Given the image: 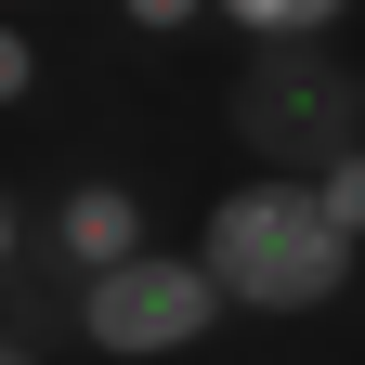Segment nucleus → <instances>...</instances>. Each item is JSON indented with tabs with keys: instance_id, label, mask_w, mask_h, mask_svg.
Instances as JSON below:
<instances>
[{
	"instance_id": "nucleus-1",
	"label": "nucleus",
	"mask_w": 365,
	"mask_h": 365,
	"mask_svg": "<svg viewBox=\"0 0 365 365\" xmlns=\"http://www.w3.org/2000/svg\"><path fill=\"white\" fill-rule=\"evenodd\" d=\"M196 261L222 274L235 313H261V327H313V313H339L352 274H365V248L327 222V196H313V170H235L196 209Z\"/></svg>"
},
{
	"instance_id": "nucleus-2",
	"label": "nucleus",
	"mask_w": 365,
	"mask_h": 365,
	"mask_svg": "<svg viewBox=\"0 0 365 365\" xmlns=\"http://www.w3.org/2000/svg\"><path fill=\"white\" fill-rule=\"evenodd\" d=\"M222 130L248 144V170H327L365 144V66L327 39H248V66L222 78Z\"/></svg>"
},
{
	"instance_id": "nucleus-3",
	"label": "nucleus",
	"mask_w": 365,
	"mask_h": 365,
	"mask_svg": "<svg viewBox=\"0 0 365 365\" xmlns=\"http://www.w3.org/2000/svg\"><path fill=\"white\" fill-rule=\"evenodd\" d=\"M222 274L196 261V248H130V261H105V274H78V339L105 352V365H170V352H209L222 339Z\"/></svg>"
},
{
	"instance_id": "nucleus-4",
	"label": "nucleus",
	"mask_w": 365,
	"mask_h": 365,
	"mask_svg": "<svg viewBox=\"0 0 365 365\" xmlns=\"http://www.w3.org/2000/svg\"><path fill=\"white\" fill-rule=\"evenodd\" d=\"M157 222H144V182H118V170H78L66 196H53V248H66V274H105V261H130Z\"/></svg>"
},
{
	"instance_id": "nucleus-5",
	"label": "nucleus",
	"mask_w": 365,
	"mask_h": 365,
	"mask_svg": "<svg viewBox=\"0 0 365 365\" xmlns=\"http://www.w3.org/2000/svg\"><path fill=\"white\" fill-rule=\"evenodd\" d=\"M235 39H327V26H352L365 0H209Z\"/></svg>"
},
{
	"instance_id": "nucleus-6",
	"label": "nucleus",
	"mask_w": 365,
	"mask_h": 365,
	"mask_svg": "<svg viewBox=\"0 0 365 365\" xmlns=\"http://www.w3.org/2000/svg\"><path fill=\"white\" fill-rule=\"evenodd\" d=\"M313 196H327V222H339V235L365 248V144H339L327 170H313Z\"/></svg>"
},
{
	"instance_id": "nucleus-7",
	"label": "nucleus",
	"mask_w": 365,
	"mask_h": 365,
	"mask_svg": "<svg viewBox=\"0 0 365 365\" xmlns=\"http://www.w3.org/2000/svg\"><path fill=\"white\" fill-rule=\"evenodd\" d=\"M14 105H39V39H26V14H0V118Z\"/></svg>"
},
{
	"instance_id": "nucleus-8",
	"label": "nucleus",
	"mask_w": 365,
	"mask_h": 365,
	"mask_svg": "<svg viewBox=\"0 0 365 365\" xmlns=\"http://www.w3.org/2000/svg\"><path fill=\"white\" fill-rule=\"evenodd\" d=\"M196 14H209V0H118V26H144V39H182Z\"/></svg>"
},
{
	"instance_id": "nucleus-9",
	"label": "nucleus",
	"mask_w": 365,
	"mask_h": 365,
	"mask_svg": "<svg viewBox=\"0 0 365 365\" xmlns=\"http://www.w3.org/2000/svg\"><path fill=\"white\" fill-rule=\"evenodd\" d=\"M14 274H26V196L0 182V300H14Z\"/></svg>"
},
{
	"instance_id": "nucleus-10",
	"label": "nucleus",
	"mask_w": 365,
	"mask_h": 365,
	"mask_svg": "<svg viewBox=\"0 0 365 365\" xmlns=\"http://www.w3.org/2000/svg\"><path fill=\"white\" fill-rule=\"evenodd\" d=\"M0 365H39V339H14V327H0Z\"/></svg>"
},
{
	"instance_id": "nucleus-11",
	"label": "nucleus",
	"mask_w": 365,
	"mask_h": 365,
	"mask_svg": "<svg viewBox=\"0 0 365 365\" xmlns=\"http://www.w3.org/2000/svg\"><path fill=\"white\" fill-rule=\"evenodd\" d=\"M0 14H39V0H0Z\"/></svg>"
},
{
	"instance_id": "nucleus-12",
	"label": "nucleus",
	"mask_w": 365,
	"mask_h": 365,
	"mask_svg": "<svg viewBox=\"0 0 365 365\" xmlns=\"http://www.w3.org/2000/svg\"><path fill=\"white\" fill-rule=\"evenodd\" d=\"M170 365H209V352H170Z\"/></svg>"
}]
</instances>
